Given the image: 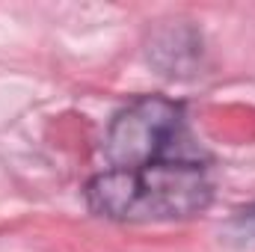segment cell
<instances>
[{
	"label": "cell",
	"instance_id": "obj_1",
	"mask_svg": "<svg viewBox=\"0 0 255 252\" xmlns=\"http://www.w3.org/2000/svg\"><path fill=\"white\" fill-rule=\"evenodd\" d=\"M83 199L110 223H181L211 208L214 181L199 160L166 157L133 169H104L86 181Z\"/></svg>",
	"mask_w": 255,
	"mask_h": 252
},
{
	"label": "cell",
	"instance_id": "obj_2",
	"mask_svg": "<svg viewBox=\"0 0 255 252\" xmlns=\"http://www.w3.org/2000/svg\"><path fill=\"white\" fill-rule=\"evenodd\" d=\"M184 130V104L166 95H139L125 104L107 125L104 160L107 169H133L172 157Z\"/></svg>",
	"mask_w": 255,
	"mask_h": 252
},
{
	"label": "cell",
	"instance_id": "obj_3",
	"mask_svg": "<svg viewBox=\"0 0 255 252\" xmlns=\"http://www.w3.org/2000/svg\"><path fill=\"white\" fill-rule=\"evenodd\" d=\"M145 54H148V63L169 80L196 77L205 65L202 33L184 21H172V24L157 27L148 39Z\"/></svg>",
	"mask_w": 255,
	"mask_h": 252
},
{
	"label": "cell",
	"instance_id": "obj_4",
	"mask_svg": "<svg viewBox=\"0 0 255 252\" xmlns=\"http://www.w3.org/2000/svg\"><path fill=\"white\" fill-rule=\"evenodd\" d=\"M232 232H235V238H241L244 244H255V205H250V208H244V211L235 214Z\"/></svg>",
	"mask_w": 255,
	"mask_h": 252
}]
</instances>
